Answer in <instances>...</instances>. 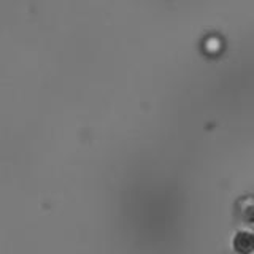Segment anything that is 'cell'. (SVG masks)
<instances>
[]
</instances>
